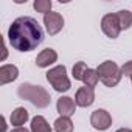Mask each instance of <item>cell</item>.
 Listing matches in <instances>:
<instances>
[{
  "label": "cell",
  "mask_w": 132,
  "mask_h": 132,
  "mask_svg": "<svg viewBox=\"0 0 132 132\" xmlns=\"http://www.w3.org/2000/svg\"><path fill=\"white\" fill-rule=\"evenodd\" d=\"M115 132H132V130L127 129V127H121V129H118V130H115Z\"/></svg>",
  "instance_id": "603a6c76"
},
{
  "label": "cell",
  "mask_w": 132,
  "mask_h": 132,
  "mask_svg": "<svg viewBox=\"0 0 132 132\" xmlns=\"http://www.w3.org/2000/svg\"><path fill=\"white\" fill-rule=\"evenodd\" d=\"M121 75H123V76H129V78H132V61L124 62V65L121 67Z\"/></svg>",
  "instance_id": "d6986e66"
},
{
  "label": "cell",
  "mask_w": 132,
  "mask_h": 132,
  "mask_svg": "<svg viewBox=\"0 0 132 132\" xmlns=\"http://www.w3.org/2000/svg\"><path fill=\"white\" fill-rule=\"evenodd\" d=\"M54 130L56 132H73V121L70 117H59L54 121Z\"/></svg>",
  "instance_id": "5bb4252c"
},
{
  "label": "cell",
  "mask_w": 132,
  "mask_h": 132,
  "mask_svg": "<svg viewBox=\"0 0 132 132\" xmlns=\"http://www.w3.org/2000/svg\"><path fill=\"white\" fill-rule=\"evenodd\" d=\"M115 14H117V17H118V22H120L121 30L130 28V25H132V13H130V11L121 10V11H118V13H115Z\"/></svg>",
  "instance_id": "9a60e30c"
},
{
  "label": "cell",
  "mask_w": 132,
  "mask_h": 132,
  "mask_svg": "<svg viewBox=\"0 0 132 132\" xmlns=\"http://www.w3.org/2000/svg\"><path fill=\"white\" fill-rule=\"evenodd\" d=\"M8 56V51H6V45H3V56H2V61H5Z\"/></svg>",
  "instance_id": "7402d4cb"
},
{
  "label": "cell",
  "mask_w": 132,
  "mask_h": 132,
  "mask_svg": "<svg viewBox=\"0 0 132 132\" xmlns=\"http://www.w3.org/2000/svg\"><path fill=\"white\" fill-rule=\"evenodd\" d=\"M47 81L51 84V87L56 92H67L72 87V82L67 76V69L65 65H56L47 72Z\"/></svg>",
  "instance_id": "277c9868"
},
{
  "label": "cell",
  "mask_w": 132,
  "mask_h": 132,
  "mask_svg": "<svg viewBox=\"0 0 132 132\" xmlns=\"http://www.w3.org/2000/svg\"><path fill=\"white\" fill-rule=\"evenodd\" d=\"M44 25H45L47 33L50 36H54L64 28V17L59 13H53L51 11V13L44 16Z\"/></svg>",
  "instance_id": "52a82bcc"
},
{
  "label": "cell",
  "mask_w": 132,
  "mask_h": 132,
  "mask_svg": "<svg viewBox=\"0 0 132 132\" xmlns=\"http://www.w3.org/2000/svg\"><path fill=\"white\" fill-rule=\"evenodd\" d=\"M87 70H89V69H87L86 62H82V61L76 62V64L73 65V70H72L73 78H75L76 81H82V79H84V75H86V72H87Z\"/></svg>",
  "instance_id": "ac0fdd59"
},
{
  "label": "cell",
  "mask_w": 132,
  "mask_h": 132,
  "mask_svg": "<svg viewBox=\"0 0 132 132\" xmlns=\"http://www.w3.org/2000/svg\"><path fill=\"white\" fill-rule=\"evenodd\" d=\"M0 130L6 132V120H5V117H2V127H0Z\"/></svg>",
  "instance_id": "44dd1931"
},
{
  "label": "cell",
  "mask_w": 132,
  "mask_h": 132,
  "mask_svg": "<svg viewBox=\"0 0 132 132\" xmlns=\"http://www.w3.org/2000/svg\"><path fill=\"white\" fill-rule=\"evenodd\" d=\"M98 81H100V75H98V72L95 69H89L86 72V75H84V79H82V82L87 87H92V89L98 84Z\"/></svg>",
  "instance_id": "2e32d148"
},
{
  "label": "cell",
  "mask_w": 132,
  "mask_h": 132,
  "mask_svg": "<svg viewBox=\"0 0 132 132\" xmlns=\"http://www.w3.org/2000/svg\"><path fill=\"white\" fill-rule=\"evenodd\" d=\"M19 76V69L13 64H5L0 67V84L5 86L13 81H16Z\"/></svg>",
  "instance_id": "30bf717a"
},
{
  "label": "cell",
  "mask_w": 132,
  "mask_h": 132,
  "mask_svg": "<svg viewBox=\"0 0 132 132\" xmlns=\"http://www.w3.org/2000/svg\"><path fill=\"white\" fill-rule=\"evenodd\" d=\"M33 6H34V10H36L37 13H42V14L45 16V14L51 13L53 3H51V0H34Z\"/></svg>",
  "instance_id": "e0dca14e"
},
{
  "label": "cell",
  "mask_w": 132,
  "mask_h": 132,
  "mask_svg": "<svg viewBox=\"0 0 132 132\" xmlns=\"http://www.w3.org/2000/svg\"><path fill=\"white\" fill-rule=\"evenodd\" d=\"M96 72L100 75V81L106 87H115L121 81V78H123L121 67H118L113 61H104V62H101L98 65Z\"/></svg>",
  "instance_id": "3957f363"
},
{
  "label": "cell",
  "mask_w": 132,
  "mask_h": 132,
  "mask_svg": "<svg viewBox=\"0 0 132 132\" xmlns=\"http://www.w3.org/2000/svg\"><path fill=\"white\" fill-rule=\"evenodd\" d=\"M28 118H30V113H28V110H27L25 107H17V109H14V110L11 112V117H10L11 124L16 126V127H22V126L28 121Z\"/></svg>",
  "instance_id": "7c38bea8"
},
{
  "label": "cell",
  "mask_w": 132,
  "mask_h": 132,
  "mask_svg": "<svg viewBox=\"0 0 132 132\" xmlns=\"http://www.w3.org/2000/svg\"><path fill=\"white\" fill-rule=\"evenodd\" d=\"M130 81H132V78H130Z\"/></svg>",
  "instance_id": "cb8c5ba5"
},
{
  "label": "cell",
  "mask_w": 132,
  "mask_h": 132,
  "mask_svg": "<svg viewBox=\"0 0 132 132\" xmlns=\"http://www.w3.org/2000/svg\"><path fill=\"white\" fill-rule=\"evenodd\" d=\"M90 124L96 130H106L112 126V117L104 109H96L90 115Z\"/></svg>",
  "instance_id": "8992f818"
},
{
  "label": "cell",
  "mask_w": 132,
  "mask_h": 132,
  "mask_svg": "<svg viewBox=\"0 0 132 132\" xmlns=\"http://www.w3.org/2000/svg\"><path fill=\"white\" fill-rule=\"evenodd\" d=\"M93 101H95V90L92 87L84 86V87L78 89V92L75 95L76 106H79V107H89V106L93 104Z\"/></svg>",
  "instance_id": "ba28073f"
},
{
  "label": "cell",
  "mask_w": 132,
  "mask_h": 132,
  "mask_svg": "<svg viewBox=\"0 0 132 132\" xmlns=\"http://www.w3.org/2000/svg\"><path fill=\"white\" fill-rule=\"evenodd\" d=\"M17 95L22 100L30 101L34 107L37 109H45L50 106V93L42 87V86H34L31 82H22L17 89Z\"/></svg>",
  "instance_id": "7a4b0ae2"
},
{
  "label": "cell",
  "mask_w": 132,
  "mask_h": 132,
  "mask_svg": "<svg viewBox=\"0 0 132 132\" xmlns=\"http://www.w3.org/2000/svg\"><path fill=\"white\" fill-rule=\"evenodd\" d=\"M101 30H103V33L107 37L117 39L120 36V31H121V27H120L117 14H106L101 19Z\"/></svg>",
  "instance_id": "5b68a950"
},
{
  "label": "cell",
  "mask_w": 132,
  "mask_h": 132,
  "mask_svg": "<svg viewBox=\"0 0 132 132\" xmlns=\"http://www.w3.org/2000/svg\"><path fill=\"white\" fill-rule=\"evenodd\" d=\"M57 61V53L53 50V48H45L42 50L37 57H36V65L40 69H45V67H50L51 64H54Z\"/></svg>",
  "instance_id": "8fae6325"
},
{
  "label": "cell",
  "mask_w": 132,
  "mask_h": 132,
  "mask_svg": "<svg viewBox=\"0 0 132 132\" xmlns=\"http://www.w3.org/2000/svg\"><path fill=\"white\" fill-rule=\"evenodd\" d=\"M8 40L17 51H31L44 42V30L34 17H17L8 30Z\"/></svg>",
  "instance_id": "6da1fadb"
},
{
  "label": "cell",
  "mask_w": 132,
  "mask_h": 132,
  "mask_svg": "<svg viewBox=\"0 0 132 132\" xmlns=\"http://www.w3.org/2000/svg\"><path fill=\"white\" fill-rule=\"evenodd\" d=\"M31 132H51V126L48 124V121L42 117V115H36L31 120Z\"/></svg>",
  "instance_id": "4fadbf2b"
},
{
  "label": "cell",
  "mask_w": 132,
  "mask_h": 132,
  "mask_svg": "<svg viewBox=\"0 0 132 132\" xmlns=\"http://www.w3.org/2000/svg\"><path fill=\"white\" fill-rule=\"evenodd\" d=\"M56 109L61 113V117H72L76 110V103L70 96H61L56 103Z\"/></svg>",
  "instance_id": "9c48e42d"
},
{
  "label": "cell",
  "mask_w": 132,
  "mask_h": 132,
  "mask_svg": "<svg viewBox=\"0 0 132 132\" xmlns=\"http://www.w3.org/2000/svg\"><path fill=\"white\" fill-rule=\"evenodd\" d=\"M11 132H31V130H28L27 127H23V126H22V127H14Z\"/></svg>",
  "instance_id": "ffe728a7"
}]
</instances>
